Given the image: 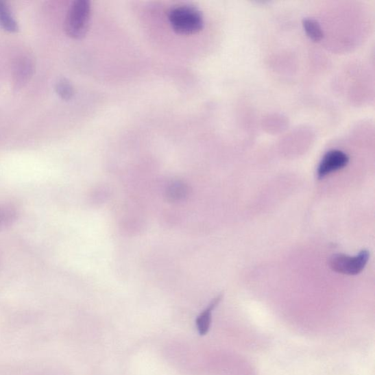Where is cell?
Returning a JSON list of instances; mask_svg holds the SVG:
<instances>
[{
  "mask_svg": "<svg viewBox=\"0 0 375 375\" xmlns=\"http://www.w3.org/2000/svg\"><path fill=\"white\" fill-rule=\"evenodd\" d=\"M221 299L222 295L214 298L206 309L203 311L197 318L196 324L200 335L203 336L208 334L211 324L213 311L219 305Z\"/></svg>",
  "mask_w": 375,
  "mask_h": 375,
  "instance_id": "cell-5",
  "label": "cell"
},
{
  "mask_svg": "<svg viewBox=\"0 0 375 375\" xmlns=\"http://www.w3.org/2000/svg\"><path fill=\"white\" fill-rule=\"evenodd\" d=\"M2 219H3V212L0 210V221H1Z\"/></svg>",
  "mask_w": 375,
  "mask_h": 375,
  "instance_id": "cell-11",
  "label": "cell"
},
{
  "mask_svg": "<svg viewBox=\"0 0 375 375\" xmlns=\"http://www.w3.org/2000/svg\"><path fill=\"white\" fill-rule=\"evenodd\" d=\"M31 71V63L27 61L21 62L20 66L18 68V79L21 82H25L28 79Z\"/></svg>",
  "mask_w": 375,
  "mask_h": 375,
  "instance_id": "cell-10",
  "label": "cell"
},
{
  "mask_svg": "<svg viewBox=\"0 0 375 375\" xmlns=\"http://www.w3.org/2000/svg\"><path fill=\"white\" fill-rule=\"evenodd\" d=\"M56 91L63 100L73 98L74 90L72 84L66 80H61L56 85Z\"/></svg>",
  "mask_w": 375,
  "mask_h": 375,
  "instance_id": "cell-9",
  "label": "cell"
},
{
  "mask_svg": "<svg viewBox=\"0 0 375 375\" xmlns=\"http://www.w3.org/2000/svg\"><path fill=\"white\" fill-rule=\"evenodd\" d=\"M189 192V189L186 184L183 182H174L171 184L167 191V196L171 201H180L184 199Z\"/></svg>",
  "mask_w": 375,
  "mask_h": 375,
  "instance_id": "cell-8",
  "label": "cell"
},
{
  "mask_svg": "<svg viewBox=\"0 0 375 375\" xmlns=\"http://www.w3.org/2000/svg\"><path fill=\"white\" fill-rule=\"evenodd\" d=\"M348 156L338 149H332L323 158L317 169L318 178L323 179L328 175L346 167L349 163Z\"/></svg>",
  "mask_w": 375,
  "mask_h": 375,
  "instance_id": "cell-4",
  "label": "cell"
},
{
  "mask_svg": "<svg viewBox=\"0 0 375 375\" xmlns=\"http://www.w3.org/2000/svg\"><path fill=\"white\" fill-rule=\"evenodd\" d=\"M0 27L9 33H16L19 29L12 10L5 2L0 1Z\"/></svg>",
  "mask_w": 375,
  "mask_h": 375,
  "instance_id": "cell-6",
  "label": "cell"
},
{
  "mask_svg": "<svg viewBox=\"0 0 375 375\" xmlns=\"http://www.w3.org/2000/svg\"><path fill=\"white\" fill-rule=\"evenodd\" d=\"M369 258L370 253L367 250H362L355 256L337 254L330 257L329 265L330 269L337 273L355 276L364 269Z\"/></svg>",
  "mask_w": 375,
  "mask_h": 375,
  "instance_id": "cell-3",
  "label": "cell"
},
{
  "mask_svg": "<svg viewBox=\"0 0 375 375\" xmlns=\"http://www.w3.org/2000/svg\"><path fill=\"white\" fill-rule=\"evenodd\" d=\"M91 15V5L88 0H77L71 5L65 23L66 34L74 39H81L87 34Z\"/></svg>",
  "mask_w": 375,
  "mask_h": 375,
  "instance_id": "cell-2",
  "label": "cell"
},
{
  "mask_svg": "<svg viewBox=\"0 0 375 375\" xmlns=\"http://www.w3.org/2000/svg\"><path fill=\"white\" fill-rule=\"evenodd\" d=\"M169 21L171 28L179 35H194L204 27V19L199 10L189 5L171 8L169 13Z\"/></svg>",
  "mask_w": 375,
  "mask_h": 375,
  "instance_id": "cell-1",
  "label": "cell"
},
{
  "mask_svg": "<svg viewBox=\"0 0 375 375\" xmlns=\"http://www.w3.org/2000/svg\"><path fill=\"white\" fill-rule=\"evenodd\" d=\"M303 27L306 35L314 41H319L324 38L323 29L315 19H304Z\"/></svg>",
  "mask_w": 375,
  "mask_h": 375,
  "instance_id": "cell-7",
  "label": "cell"
}]
</instances>
